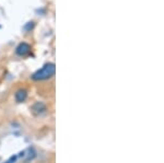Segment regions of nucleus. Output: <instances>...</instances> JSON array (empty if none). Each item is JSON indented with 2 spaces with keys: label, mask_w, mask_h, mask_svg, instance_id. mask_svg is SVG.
Wrapping results in <instances>:
<instances>
[{
  "label": "nucleus",
  "mask_w": 164,
  "mask_h": 163,
  "mask_svg": "<svg viewBox=\"0 0 164 163\" xmlns=\"http://www.w3.org/2000/svg\"><path fill=\"white\" fill-rule=\"evenodd\" d=\"M56 71V66L53 63L45 64L41 69H38L37 71H35L32 75V79L34 81H42V80H47L49 78H51L55 75Z\"/></svg>",
  "instance_id": "1"
},
{
  "label": "nucleus",
  "mask_w": 164,
  "mask_h": 163,
  "mask_svg": "<svg viewBox=\"0 0 164 163\" xmlns=\"http://www.w3.org/2000/svg\"><path fill=\"white\" fill-rule=\"evenodd\" d=\"M30 51H31V45L25 42L20 43L16 48V53L19 56H26Z\"/></svg>",
  "instance_id": "2"
},
{
  "label": "nucleus",
  "mask_w": 164,
  "mask_h": 163,
  "mask_svg": "<svg viewBox=\"0 0 164 163\" xmlns=\"http://www.w3.org/2000/svg\"><path fill=\"white\" fill-rule=\"evenodd\" d=\"M47 110L46 105L44 104L43 102H35L34 104L32 105L31 107V111L34 115H41L43 113H45Z\"/></svg>",
  "instance_id": "3"
},
{
  "label": "nucleus",
  "mask_w": 164,
  "mask_h": 163,
  "mask_svg": "<svg viewBox=\"0 0 164 163\" xmlns=\"http://www.w3.org/2000/svg\"><path fill=\"white\" fill-rule=\"evenodd\" d=\"M14 99H16V101L19 103L24 102V101L28 99V92H26V90H24V89L18 90V91L16 92V94H14Z\"/></svg>",
  "instance_id": "4"
},
{
  "label": "nucleus",
  "mask_w": 164,
  "mask_h": 163,
  "mask_svg": "<svg viewBox=\"0 0 164 163\" xmlns=\"http://www.w3.org/2000/svg\"><path fill=\"white\" fill-rule=\"evenodd\" d=\"M35 156H36V151H35L34 148H29L28 150H24L23 158L25 162H29V161L33 160Z\"/></svg>",
  "instance_id": "5"
},
{
  "label": "nucleus",
  "mask_w": 164,
  "mask_h": 163,
  "mask_svg": "<svg viewBox=\"0 0 164 163\" xmlns=\"http://www.w3.org/2000/svg\"><path fill=\"white\" fill-rule=\"evenodd\" d=\"M35 26V23L33 21H31V22H28V23L24 25V31H30V30H32L33 28Z\"/></svg>",
  "instance_id": "6"
},
{
  "label": "nucleus",
  "mask_w": 164,
  "mask_h": 163,
  "mask_svg": "<svg viewBox=\"0 0 164 163\" xmlns=\"http://www.w3.org/2000/svg\"><path fill=\"white\" fill-rule=\"evenodd\" d=\"M16 159H18V156H10L5 163H16Z\"/></svg>",
  "instance_id": "7"
}]
</instances>
